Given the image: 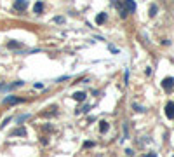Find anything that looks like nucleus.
<instances>
[{"label":"nucleus","instance_id":"nucleus-12","mask_svg":"<svg viewBox=\"0 0 174 157\" xmlns=\"http://www.w3.org/2000/svg\"><path fill=\"white\" fill-rule=\"evenodd\" d=\"M155 14H157V5H152V7H150V16L153 17Z\"/></svg>","mask_w":174,"mask_h":157},{"label":"nucleus","instance_id":"nucleus-16","mask_svg":"<svg viewBox=\"0 0 174 157\" xmlns=\"http://www.w3.org/2000/svg\"><path fill=\"white\" fill-rule=\"evenodd\" d=\"M125 154H127V156H129V157H132V156H134V152H132L131 149H127V150H125Z\"/></svg>","mask_w":174,"mask_h":157},{"label":"nucleus","instance_id":"nucleus-3","mask_svg":"<svg viewBox=\"0 0 174 157\" xmlns=\"http://www.w3.org/2000/svg\"><path fill=\"white\" fill-rule=\"evenodd\" d=\"M124 9L127 10V14H129V12H134V10H136L134 0H125V2H124Z\"/></svg>","mask_w":174,"mask_h":157},{"label":"nucleus","instance_id":"nucleus-18","mask_svg":"<svg viewBox=\"0 0 174 157\" xmlns=\"http://www.w3.org/2000/svg\"><path fill=\"white\" fill-rule=\"evenodd\" d=\"M134 108H136V112H143V108H141L139 105H134Z\"/></svg>","mask_w":174,"mask_h":157},{"label":"nucleus","instance_id":"nucleus-19","mask_svg":"<svg viewBox=\"0 0 174 157\" xmlns=\"http://www.w3.org/2000/svg\"><path fill=\"white\" fill-rule=\"evenodd\" d=\"M146 157H157V154H153V152H150V154H146Z\"/></svg>","mask_w":174,"mask_h":157},{"label":"nucleus","instance_id":"nucleus-15","mask_svg":"<svg viewBox=\"0 0 174 157\" xmlns=\"http://www.w3.org/2000/svg\"><path fill=\"white\" fill-rule=\"evenodd\" d=\"M35 89H44V84H40V82H37V84H35Z\"/></svg>","mask_w":174,"mask_h":157},{"label":"nucleus","instance_id":"nucleus-8","mask_svg":"<svg viewBox=\"0 0 174 157\" xmlns=\"http://www.w3.org/2000/svg\"><path fill=\"white\" fill-rule=\"evenodd\" d=\"M12 135H14V136H26V129H24V128H17V129L12 131Z\"/></svg>","mask_w":174,"mask_h":157},{"label":"nucleus","instance_id":"nucleus-7","mask_svg":"<svg viewBox=\"0 0 174 157\" xmlns=\"http://www.w3.org/2000/svg\"><path fill=\"white\" fill-rule=\"evenodd\" d=\"M42 10H44V3H42V2H37V3L33 5V12H35V14H42Z\"/></svg>","mask_w":174,"mask_h":157},{"label":"nucleus","instance_id":"nucleus-17","mask_svg":"<svg viewBox=\"0 0 174 157\" xmlns=\"http://www.w3.org/2000/svg\"><path fill=\"white\" fill-rule=\"evenodd\" d=\"M9 121H10V117H7V119H5V121L2 122V128H3V126H7V124H9Z\"/></svg>","mask_w":174,"mask_h":157},{"label":"nucleus","instance_id":"nucleus-20","mask_svg":"<svg viewBox=\"0 0 174 157\" xmlns=\"http://www.w3.org/2000/svg\"><path fill=\"white\" fill-rule=\"evenodd\" d=\"M5 87V84H0V89H3Z\"/></svg>","mask_w":174,"mask_h":157},{"label":"nucleus","instance_id":"nucleus-1","mask_svg":"<svg viewBox=\"0 0 174 157\" xmlns=\"http://www.w3.org/2000/svg\"><path fill=\"white\" fill-rule=\"evenodd\" d=\"M162 87H164V91H173V87H174V79L173 77H166L164 80H162Z\"/></svg>","mask_w":174,"mask_h":157},{"label":"nucleus","instance_id":"nucleus-10","mask_svg":"<svg viewBox=\"0 0 174 157\" xmlns=\"http://www.w3.org/2000/svg\"><path fill=\"white\" fill-rule=\"evenodd\" d=\"M7 47H9V49H19V47H21V44H19V42H9V44H7Z\"/></svg>","mask_w":174,"mask_h":157},{"label":"nucleus","instance_id":"nucleus-11","mask_svg":"<svg viewBox=\"0 0 174 157\" xmlns=\"http://www.w3.org/2000/svg\"><path fill=\"white\" fill-rule=\"evenodd\" d=\"M99 124H101V126H99V129H101V133H106V131H108V122H105V121H101Z\"/></svg>","mask_w":174,"mask_h":157},{"label":"nucleus","instance_id":"nucleus-5","mask_svg":"<svg viewBox=\"0 0 174 157\" xmlns=\"http://www.w3.org/2000/svg\"><path fill=\"white\" fill-rule=\"evenodd\" d=\"M85 96H87V94H85L84 91H77V93L73 94V100H75V101H84Z\"/></svg>","mask_w":174,"mask_h":157},{"label":"nucleus","instance_id":"nucleus-4","mask_svg":"<svg viewBox=\"0 0 174 157\" xmlns=\"http://www.w3.org/2000/svg\"><path fill=\"white\" fill-rule=\"evenodd\" d=\"M166 115H167V119H174V103L173 101H169L166 105Z\"/></svg>","mask_w":174,"mask_h":157},{"label":"nucleus","instance_id":"nucleus-6","mask_svg":"<svg viewBox=\"0 0 174 157\" xmlns=\"http://www.w3.org/2000/svg\"><path fill=\"white\" fill-rule=\"evenodd\" d=\"M26 5H28V3H26V0H16V3H14V7H16L17 10H24V9H26Z\"/></svg>","mask_w":174,"mask_h":157},{"label":"nucleus","instance_id":"nucleus-13","mask_svg":"<svg viewBox=\"0 0 174 157\" xmlns=\"http://www.w3.org/2000/svg\"><path fill=\"white\" fill-rule=\"evenodd\" d=\"M54 23H59V24H61V23H64V17H63V16H56V17H54Z\"/></svg>","mask_w":174,"mask_h":157},{"label":"nucleus","instance_id":"nucleus-9","mask_svg":"<svg viewBox=\"0 0 174 157\" xmlns=\"http://www.w3.org/2000/svg\"><path fill=\"white\" fill-rule=\"evenodd\" d=\"M105 21H106V14H105V12H101V14L96 16V23H98V24H103Z\"/></svg>","mask_w":174,"mask_h":157},{"label":"nucleus","instance_id":"nucleus-2","mask_svg":"<svg viewBox=\"0 0 174 157\" xmlns=\"http://www.w3.org/2000/svg\"><path fill=\"white\" fill-rule=\"evenodd\" d=\"M24 100L23 98H16V96H7V98H3V105H16V103H23Z\"/></svg>","mask_w":174,"mask_h":157},{"label":"nucleus","instance_id":"nucleus-14","mask_svg":"<svg viewBox=\"0 0 174 157\" xmlns=\"http://www.w3.org/2000/svg\"><path fill=\"white\" fill-rule=\"evenodd\" d=\"M84 147H87V149H91V147H94V143H92V142H85V143H84Z\"/></svg>","mask_w":174,"mask_h":157}]
</instances>
